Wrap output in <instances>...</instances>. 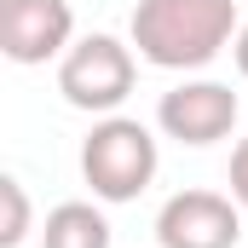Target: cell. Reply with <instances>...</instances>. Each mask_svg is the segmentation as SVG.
I'll use <instances>...</instances> for the list:
<instances>
[{
  "label": "cell",
  "mask_w": 248,
  "mask_h": 248,
  "mask_svg": "<svg viewBox=\"0 0 248 248\" xmlns=\"http://www.w3.org/2000/svg\"><path fill=\"white\" fill-rule=\"evenodd\" d=\"M243 17L237 0H139L133 6V52L156 69H208L231 41Z\"/></svg>",
  "instance_id": "1"
},
{
  "label": "cell",
  "mask_w": 248,
  "mask_h": 248,
  "mask_svg": "<svg viewBox=\"0 0 248 248\" xmlns=\"http://www.w3.org/2000/svg\"><path fill=\"white\" fill-rule=\"evenodd\" d=\"M156 139L150 127L133 116H104L81 139V179L93 185L98 202H133L139 190L156 179Z\"/></svg>",
  "instance_id": "2"
},
{
  "label": "cell",
  "mask_w": 248,
  "mask_h": 248,
  "mask_svg": "<svg viewBox=\"0 0 248 248\" xmlns=\"http://www.w3.org/2000/svg\"><path fill=\"white\" fill-rule=\"evenodd\" d=\"M139 81V58H133V41L116 35H81L69 52L58 58V93L69 110H87V116H116L127 104Z\"/></svg>",
  "instance_id": "3"
},
{
  "label": "cell",
  "mask_w": 248,
  "mask_h": 248,
  "mask_svg": "<svg viewBox=\"0 0 248 248\" xmlns=\"http://www.w3.org/2000/svg\"><path fill=\"white\" fill-rule=\"evenodd\" d=\"M237 116H243L237 93H231L225 81H208V75L179 81V87H173V93H162V104H156V127H162L168 139L190 144V150H208V144L231 139Z\"/></svg>",
  "instance_id": "4"
},
{
  "label": "cell",
  "mask_w": 248,
  "mask_h": 248,
  "mask_svg": "<svg viewBox=\"0 0 248 248\" xmlns=\"http://www.w3.org/2000/svg\"><path fill=\"white\" fill-rule=\"evenodd\" d=\"M162 248H237L243 243V208L219 190H173L156 214Z\"/></svg>",
  "instance_id": "5"
},
{
  "label": "cell",
  "mask_w": 248,
  "mask_h": 248,
  "mask_svg": "<svg viewBox=\"0 0 248 248\" xmlns=\"http://www.w3.org/2000/svg\"><path fill=\"white\" fill-rule=\"evenodd\" d=\"M75 46L69 0H0V52L12 63H52Z\"/></svg>",
  "instance_id": "6"
},
{
  "label": "cell",
  "mask_w": 248,
  "mask_h": 248,
  "mask_svg": "<svg viewBox=\"0 0 248 248\" xmlns=\"http://www.w3.org/2000/svg\"><path fill=\"white\" fill-rule=\"evenodd\" d=\"M41 248H110V219L93 202H58L46 214Z\"/></svg>",
  "instance_id": "7"
},
{
  "label": "cell",
  "mask_w": 248,
  "mask_h": 248,
  "mask_svg": "<svg viewBox=\"0 0 248 248\" xmlns=\"http://www.w3.org/2000/svg\"><path fill=\"white\" fill-rule=\"evenodd\" d=\"M0 208H6V219H0V248H17L29 237V196L17 179H0Z\"/></svg>",
  "instance_id": "8"
},
{
  "label": "cell",
  "mask_w": 248,
  "mask_h": 248,
  "mask_svg": "<svg viewBox=\"0 0 248 248\" xmlns=\"http://www.w3.org/2000/svg\"><path fill=\"white\" fill-rule=\"evenodd\" d=\"M231 196H237V208L248 214V139L231 150Z\"/></svg>",
  "instance_id": "9"
},
{
  "label": "cell",
  "mask_w": 248,
  "mask_h": 248,
  "mask_svg": "<svg viewBox=\"0 0 248 248\" xmlns=\"http://www.w3.org/2000/svg\"><path fill=\"white\" fill-rule=\"evenodd\" d=\"M231 58H237V69H243V81H248V23L237 29V41H231Z\"/></svg>",
  "instance_id": "10"
}]
</instances>
